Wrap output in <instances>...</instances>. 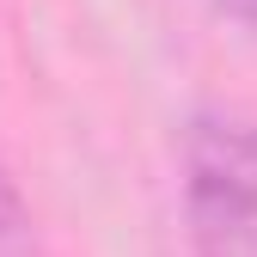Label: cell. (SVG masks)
Listing matches in <instances>:
<instances>
[{
    "mask_svg": "<svg viewBox=\"0 0 257 257\" xmlns=\"http://www.w3.org/2000/svg\"><path fill=\"white\" fill-rule=\"evenodd\" d=\"M184 166L196 257H257V122L202 116Z\"/></svg>",
    "mask_w": 257,
    "mask_h": 257,
    "instance_id": "cell-1",
    "label": "cell"
},
{
    "mask_svg": "<svg viewBox=\"0 0 257 257\" xmlns=\"http://www.w3.org/2000/svg\"><path fill=\"white\" fill-rule=\"evenodd\" d=\"M0 257H43V245H37V220H31L19 184H13L7 172H0Z\"/></svg>",
    "mask_w": 257,
    "mask_h": 257,
    "instance_id": "cell-2",
    "label": "cell"
},
{
    "mask_svg": "<svg viewBox=\"0 0 257 257\" xmlns=\"http://www.w3.org/2000/svg\"><path fill=\"white\" fill-rule=\"evenodd\" d=\"M214 13L233 19L239 31H251V37H257V0H214Z\"/></svg>",
    "mask_w": 257,
    "mask_h": 257,
    "instance_id": "cell-3",
    "label": "cell"
}]
</instances>
